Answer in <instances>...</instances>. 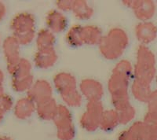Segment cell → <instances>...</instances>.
I'll use <instances>...</instances> for the list:
<instances>
[{"mask_svg": "<svg viewBox=\"0 0 157 140\" xmlns=\"http://www.w3.org/2000/svg\"><path fill=\"white\" fill-rule=\"evenodd\" d=\"M57 127V137L61 140H70L74 136V130L71 126V118L68 111L64 108L57 111L55 116Z\"/></svg>", "mask_w": 157, "mask_h": 140, "instance_id": "cell-1", "label": "cell"}, {"mask_svg": "<svg viewBox=\"0 0 157 140\" xmlns=\"http://www.w3.org/2000/svg\"><path fill=\"white\" fill-rule=\"evenodd\" d=\"M96 103L91 105L90 110L86 113L82 119V124L84 128L88 131H94L101 124V110H96Z\"/></svg>", "mask_w": 157, "mask_h": 140, "instance_id": "cell-2", "label": "cell"}, {"mask_svg": "<svg viewBox=\"0 0 157 140\" xmlns=\"http://www.w3.org/2000/svg\"><path fill=\"white\" fill-rule=\"evenodd\" d=\"M119 120V116L114 112H107L102 115L101 120V127L104 130H111L117 125Z\"/></svg>", "mask_w": 157, "mask_h": 140, "instance_id": "cell-3", "label": "cell"}, {"mask_svg": "<svg viewBox=\"0 0 157 140\" xmlns=\"http://www.w3.org/2000/svg\"><path fill=\"white\" fill-rule=\"evenodd\" d=\"M119 140H133L131 137L129 135L128 131H125V132L122 133V135H120Z\"/></svg>", "mask_w": 157, "mask_h": 140, "instance_id": "cell-4", "label": "cell"}]
</instances>
